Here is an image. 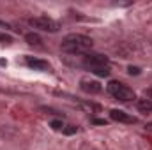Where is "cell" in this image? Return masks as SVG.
I'll use <instances>...</instances> for the list:
<instances>
[{
  "instance_id": "7",
  "label": "cell",
  "mask_w": 152,
  "mask_h": 150,
  "mask_svg": "<svg viewBox=\"0 0 152 150\" xmlns=\"http://www.w3.org/2000/svg\"><path fill=\"white\" fill-rule=\"evenodd\" d=\"M80 88H81L85 94H99V92H101V83L96 81V79L83 78V79L80 81Z\"/></svg>"
},
{
  "instance_id": "4",
  "label": "cell",
  "mask_w": 152,
  "mask_h": 150,
  "mask_svg": "<svg viewBox=\"0 0 152 150\" xmlns=\"http://www.w3.org/2000/svg\"><path fill=\"white\" fill-rule=\"evenodd\" d=\"M28 23H30V27H34V28H37V30H42V32H50V34H55V32H58V28H60V25H58L55 20L48 18V16H36V18H30Z\"/></svg>"
},
{
  "instance_id": "13",
  "label": "cell",
  "mask_w": 152,
  "mask_h": 150,
  "mask_svg": "<svg viewBox=\"0 0 152 150\" xmlns=\"http://www.w3.org/2000/svg\"><path fill=\"white\" fill-rule=\"evenodd\" d=\"M76 131H78V127H75V125H66L62 133H64V134H75Z\"/></svg>"
},
{
  "instance_id": "3",
  "label": "cell",
  "mask_w": 152,
  "mask_h": 150,
  "mask_svg": "<svg viewBox=\"0 0 152 150\" xmlns=\"http://www.w3.org/2000/svg\"><path fill=\"white\" fill-rule=\"evenodd\" d=\"M106 90H108V94H110L112 97H115V99L120 101V103H129V101L136 99L133 88H129L127 85H124V83H120V81H115V79L106 85Z\"/></svg>"
},
{
  "instance_id": "17",
  "label": "cell",
  "mask_w": 152,
  "mask_h": 150,
  "mask_svg": "<svg viewBox=\"0 0 152 150\" xmlns=\"http://www.w3.org/2000/svg\"><path fill=\"white\" fill-rule=\"evenodd\" d=\"M147 95H149V97H152V90H147Z\"/></svg>"
},
{
  "instance_id": "9",
  "label": "cell",
  "mask_w": 152,
  "mask_h": 150,
  "mask_svg": "<svg viewBox=\"0 0 152 150\" xmlns=\"http://www.w3.org/2000/svg\"><path fill=\"white\" fill-rule=\"evenodd\" d=\"M90 73H94L96 76H101V78H106V76H110L112 69H110V66H103V67H96V69L90 71Z\"/></svg>"
},
{
  "instance_id": "5",
  "label": "cell",
  "mask_w": 152,
  "mask_h": 150,
  "mask_svg": "<svg viewBox=\"0 0 152 150\" xmlns=\"http://www.w3.org/2000/svg\"><path fill=\"white\" fill-rule=\"evenodd\" d=\"M25 64L34 69V71H51V64L48 60H42V58H34V57H25Z\"/></svg>"
},
{
  "instance_id": "1",
  "label": "cell",
  "mask_w": 152,
  "mask_h": 150,
  "mask_svg": "<svg viewBox=\"0 0 152 150\" xmlns=\"http://www.w3.org/2000/svg\"><path fill=\"white\" fill-rule=\"evenodd\" d=\"M92 44L94 41L88 37V36H83V34H69L62 39L60 42V50L64 53H69V55H85L92 50Z\"/></svg>"
},
{
  "instance_id": "8",
  "label": "cell",
  "mask_w": 152,
  "mask_h": 150,
  "mask_svg": "<svg viewBox=\"0 0 152 150\" xmlns=\"http://www.w3.org/2000/svg\"><path fill=\"white\" fill-rule=\"evenodd\" d=\"M136 108L142 113H152V101L151 99H140L136 103Z\"/></svg>"
},
{
  "instance_id": "2",
  "label": "cell",
  "mask_w": 152,
  "mask_h": 150,
  "mask_svg": "<svg viewBox=\"0 0 152 150\" xmlns=\"http://www.w3.org/2000/svg\"><path fill=\"white\" fill-rule=\"evenodd\" d=\"M75 58H76V62H73L71 66L85 67V69H88V71H94L96 67L110 66L108 57H106V55H101V53H85V55H78Z\"/></svg>"
},
{
  "instance_id": "15",
  "label": "cell",
  "mask_w": 152,
  "mask_h": 150,
  "mask_svg": "<svg viewBox=\"0 0 152 150\" xmlns=\"http://www.w3.org/2000/svg\"><path fill=\"white\" fill-rule=\"evenodd\" d=\"M11 28V25L9 23H5V21H0V30H9Z\"/></svg>"
},
{
  "instance_id": "10",
  "label": "cell",
  "mask_w": 152,
  "mask_h": 150,
  "mask_svg": "<svg viewBox=\"0 0 152 150\" xmlns=\"http://www.w3.org/2000/svg\"><path fill=\"white\" fill-rule=\"evenodd\" d=\"M25 39H27V42H28L30 46H41V42H42L37 34H32V32H30V34H27Z\"/></svg>"
},
{
  "instance_id": "16",
  "label": "cell",
  "mask_w": 152,
  "mask_h": 150,
  "mask_svg": "<svg viewBox=\"0 0 152 150\" xmlns=\"http://www.w3.org/2000/svg\"><path fill=\"white\" fill-rule=\"evenodd\" d=\"M92 122H94V124H99V125H104V124H106V120H103V118H94Z\"/></svg>"
},
{
  "instance_id": "11",
  "label": "cell",
  "mask_w": 152,
  "mask_h": 150,
  "mask_svg": "<svg viewBox=\"0 0 152 150\" xmlns=\"http://www.w3.org/2000/svg\"><path fill=\"white\" fill-rule=\"evenodd\" d=\"M50 125H51V129H55V131H64V127H66L62 120H51Z\"/></svg>"
},
{
  "instance_id": "14",
  "label": "cell",
  "mask_w": 152,
  "mask_h": 150,
  "mask_svg": "<svg viewBox=\"0 0 152 150\" xmlns=\"http://www.w3.org/2000/svg\"><path fill=\"white\" fill-rule=\"evenodd\" d=\"M127 73L133 76V74H140V67H133V66H129L127 67Z\"/></svg>"
},
{
  "instance_id": "6",
  "label": "cell",
  "mask_w": 152,
  "mask_h": 150,
  "mask_svg": "<svg viewBox=\"0 0 152 150\" xmlns=\"http://www.w3.org/2000/svg\"><path fill=\"white\" fill-rule=\"evenodd\" d=\"M110 118L115 120V122H120V124H136V122H138L136 117L127 115V113L122 111V110H112V111H110Z\"/></svg>"
},
{
  "instance_id": "12",
  "label": "cell",
  "mask_w": 152,
  "mask_h": 150,
  "mask_svg": "<svg viewBox=\"0 0 152 150\" xmlns=\"http://www.w3.org/2000/svg\"><path fill=\"white\" fill-rule=\"evenodd\" d=\"M0 42H5V44H11L12 42V37L7 36L5 32H0Z\"/></svg>"
}]
</instances>
